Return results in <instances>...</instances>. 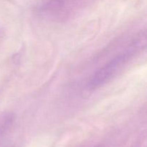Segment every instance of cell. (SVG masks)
<instances>
[{"mask_svg":"<svg viewBox=\"0 0 147 147\" xmlns=\"http://www.w3.org/2000/svg\"><path fill=\"white\" fill-rule=\"evenodd\" d=\"M131 55L126 51L120 53L98 70L89 79L87 84L88 90H96L111 80L123 65L131 58Z\"/></svg>","mask_w":147,"mask_h":147,"instance_id":"6da1fadb","label":"cell"},{"mask_svg":"<svg viewBox=\"0 0 147 147\" xmlns=\"http://www.w3.org/2000/svg\"><path fill=\"white\" fill-rule=\"evenodd\" d=\"M147 50V29L138 33L129 43L126 51L132 56L138 52Z\"/></svg>","mask_w":147,"mask_h":147,"instance_id":"7a4b0ae2","label":"cell"},{"mask_svg":"<svg viewBox=\"0 0 147 147\" xmlns=\"http://www.w3.org/2000/svg\"><path fill=\"white\" fill-rule=\"evenodd\" d=\"M15 119V116L11 113H7L0 116V136L9 129Z\"/></svg>","mask_w":147,"mask_h":147,"instance_id":"3957f363","label":"cell"},{"mask_svg":"<svg viewBox=\"0 0 147 147\" xmlns=\"http://www.w3.org/2000/svg\"><path fill=\"white\" fill-rule=\"evenodd\" d=\"M64 4V0H50L42 7V11L48 13L56 12L60 10Z\"/></svg>","mask_w":147,"mask_h":147,"instance_id":"277c9868","label":"cell"},{"mask_svg":"<svg viewBox=\"0 0 147 147\" xmlns=\"http://www.w3.org/2000/svg\"><path fill=\"white\" fill-rule=\"evenodd\" d=\"M95 147H105V146H96Z\"/></svg>","mask_w":147,"mask_h":147,"instance_id":"5b68a950","label":"cell"},{"mask_svg":"<svg viewBox=\"0 0 147 147\" xmlns=\"http://www.w3.org/2000/svg\"><path fill=\"white\" fill-rule=\"evenodd\" d=\"M11 147H14V146H11Z\"/></svg>","mask_w":147,"mask_h":147,"instance_id":"8992f818","label":"cell"}]
</instances>
